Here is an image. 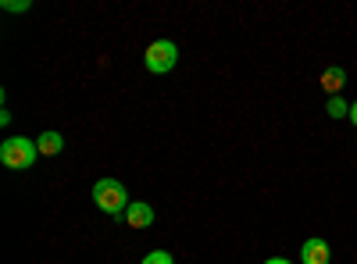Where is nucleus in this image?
Here are the masks:
<instances>
[{
	"mask_svg": "<svg viewBox=\"0 0 357 264\" xmlns=\"http://www.w3.org/2000/svg\"><path fill=\"white\" fill-rule=\"evenodd\" d=\"M36 157H40V146H36V139L11 136V139L0 143V161H4L8 168H15V171L33 168V164H36Z\"/></svg>",
	"mask_w": 357,
	"mask_h": 264,
	"instance_id": "nucleus-1",
	"label": "nucleus"
},
{
	"mask_svg": "<svg viewBox=\"0 0 357 264\" xmlns=\"http://www.w3.org/2000/svg\"><path fill=\"white\" fill-rule=\"evenodd\" d=\"M93 203H97L104 215H126L132 200H129L126 186L118 183V179H100V183L93 186Z\"/></svg>",
	"mask_w": 357,
	"mask_h": 264,
	"instance_id": "nucleus-2",
	"label": "nucleus"
},
{
	"mask_svg": "<svg viewBox=\"0 0 357 264\" xmlns=\"http://www.w3.org/2000/svg\"><path fill=\"white\" fill-rule=\"evenodd\" d=\"M143 61H146V68H151L154 75H165V72H172L178 65V47L172 40H158V43L146 47Z\"/></svg>",
	"mask_w": 357,
	"mask_h": 264,
	"instance_id": "nucleus-3",
	"label": "nucleus"
},
{
	"mask_svg": "<svg viewBox=\"0 0 357 264\" xmlns=\"http://www.w3.org/2000/svg\"><path fill=\"white\" fill-rule=\"evenodd\" d=\"M301 261L304 264H329V243L325 240H304V247H301Z\"/></svg>",
	"mask_w": 357,
	"mask_h": 264,
	"instance_id": "nucleus-4",
	"label": "nucleus"
},
{
	"mask_svg": "<svg viewBox=\"0 0 357 264\" xmlns=\"http://www.w3.org/2000/svg\"><path fill=\"white\" fill-rule=\"evenodd\" d=\"M126 222H129L132 228L154 225V208H151V203H143V200H132V203H129V211H126Z\"/></svg>",
	"mask_w": 357,
	"mask_h": 264,
	"instance_id": "nucleus-5",
	"label": "nucleus"
},
{
	"mask_svg": "<svg viewBox=\"0 0 357 264\" xmlns=\"http://www.w3.org/2000/svg\"><path fill=\"white\" fill-rule=\"evenodd\" d=\"M343 86H347V72H343V68L333 65V68H325V72H321V90L329 93V97H340Z\"/></svg>",
	"mask_w": 357,
	"mask_h": 264,
	"instance_id": "nucleus-6",
	"label": "nucleus"
},
{
	"mask_svg": "<svg viewBox=\"0 0 357 264\" xmlns=\"http://www.w3.org/2000/svg\"><path fill=\"white\" fill-rule=\"evenodd\" d=\"M36 146H40V154L54 157V154L65 150V136H61V132H43V136L36 139Z\"/></svg>",
	"mask_w": 357,
	"mask_h": 264,
	"instance_id": "nucleus-7",
	"label": "nucleus"
},
{
	"mask_svg": "<svg viewBox=\"0 0 357 264\" xmlns=\"http://www.w3.org/2000/svg\"><path fill=\"white\" fill-rule=\"evenodd\" d=\"M325 111H329V118H350V104H347L343 97H329Z\"/></svg>",
	"mask_w": 357,
	"mask_h": 264,
	"instance_id": "nucleus-8",
	"label": "nucleus"
},
{
	"mask_svg": "<svg viewBox=\"0 0 357 264\" xmlns=\"http://www.w3.org/2000/svg\"><path fill=\"white\" fill-rule=\"evenodd\" d=\"M139 264H175V257H172L168 250H154V254H146Z\"/></svg>",
	"mask_w": 357,
	"mask_h": 264,
	"instance_id": "nucleus-9",
	"label": "nucleus"
},
{
	"mask_svg": "<svg viewBox=\"0 0 357 264\" xmlns=\"http://www.w3.org/2000/svg\"><path fill=\"white\" fill-rule=\"evenodd\" d=\"M4 11H29V0H4Z\"/></svg>",
	"mask_w": 357,
	"mask_h": 264,
	"instance_id": "nucleus-10",
	"label": "nucleus"
},
{
	"mask_svg": "<svg viewBox=\"0 0 357 264\" xmlns=\"http://www.w3.org/2000/svg\"><path fill=\"white\" fill-rule=\"evenodd\" d=\"M264 264H293V261H286V257H268Z\"/></svg>",
	"mask_w": 357,
	"mask_h": 264,
	"instance_id": "nucleus-11",
	"label": "nucleus"
},
{
	"mask_svg": "<svg viewBox=\"0 0 357 264\" xmlns=\"http://www.w3.org/2000/svg\"><path fill=\"white\" fill-rule=\"evenodd\" d=\"M350 122L357 125V104H350Z\"/></svg>",
	"mask_w": 357,
	"mask_h": 264,
	"instance_id": "nucleus-12",
	"label": "nucleus"
}]
</instances>
